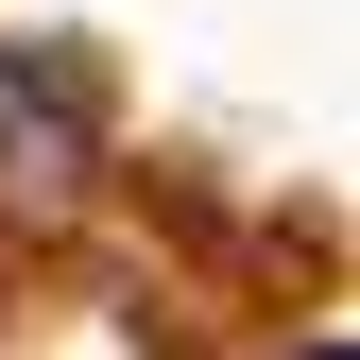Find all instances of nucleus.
Masks as SVG:
<instances>
[{
  "label": "nucleus",
  "mask_w": 360,
  "mask_h": 360,
  "mask_svg": "<svg viewBox=\"0 0 360 360\" xmlns=\"http://www.w3.org/2000/svg\"><path fill=\"white\" fill-rule=\"evenodd\" d=\"M0 172H34V189H69V172H86V69L52 52V34L0 52Z\"/></svg>",
  "instance_id": "1"
}]
</instances>
